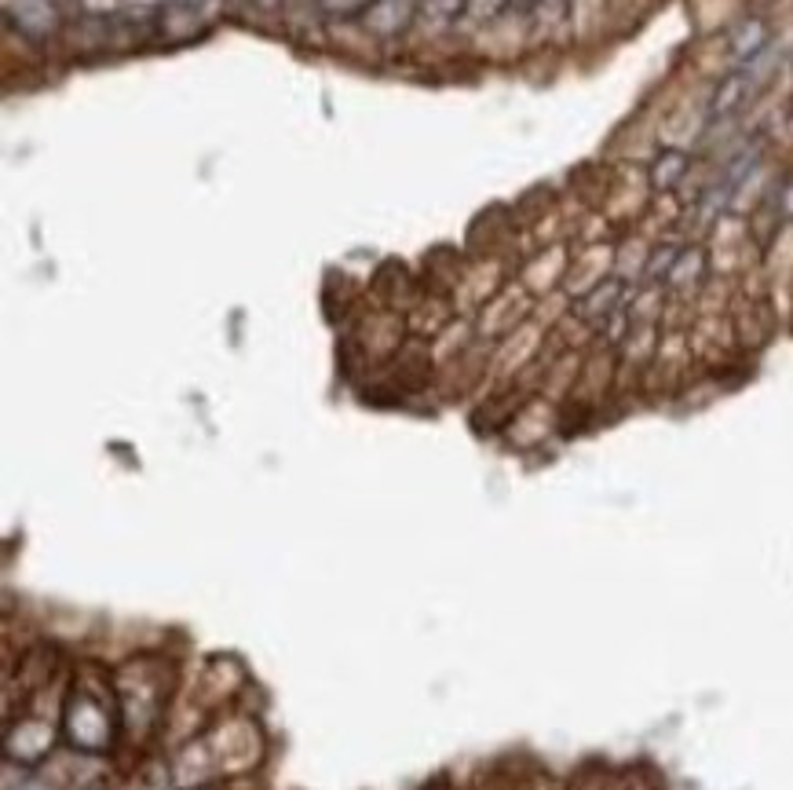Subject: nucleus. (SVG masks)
Here are the masks:
<instances>
[{
    "label": "nucleus",
    "mask_w": 793,
    "mask_h": 790,
    "mask_svg": "<svg viewBox=\"0 0 793 790\" xmlns=\"http://www.w3.org/2000/svg\"><path fill=\"white\" fill-rule=\"evenodd\" d=\"M66 725H70V739L81 750H103L110 743V721L99 710V703H88L85 695H77L74 703H70Z\"/></svg>",
    "instance_id": "1"
},
{
    "label": "nucleus",
    "mask_w": 793,
    "mask_h": 790,
    "mask_svg": "<svg viewBox=\"0 0 793 790\" xmlns=\"http://www.w3.org/2000/svg\"><path fill=\"white\" fill-rule=\"evenodd\" d=\"M8 15L26 37H33V41H41V37L59 30V11H55V4H48V0H11Z\"/></svg>",
    "instance_id": "2"
},
{
    "label": "nucleus",
    "mask_w": 793,
    "mask_h": 790,
    "mask_svg": "<svg viewBox=\"0 0 793 790\" xmlns=\"http://www.w3.org/2000/svg\"><path fill=\"white\" fill-rule=\"evenodd\" d=\"M413 8H417V0H373L362 15H366V26L373 33L388 37V33H399L413 19Z\"/></svg>",
    "instance_id": "3"
},
{
    "label": "nucleus",
    "mask_w": 793,
    "mask_h": 790,
    "mask_svg": "<svg viewBox=\"0 0 793 790\" xmlns=\"http://www.w3.org/2000/svg\"><path fill=\"white\" fill-rule=\"evenodd\" d=\"M567 271H571V260H567V253L556 246V249H549V253H541V257L530 264L527 286L534 289V293H549L556 282H567Z\"/></svg>",
    "instance_id": "4"
},
{
    "label": "nucleus",
    "mask_w": 793,
    "mask_h": 790,
    "mask_svg": "<svg viewBox=\"0 0 793 790\" xmlns=\"http://www.w3.org/2000/svg\"><path fill=\"white\" fill-rule=\"evenodd\" d=\"M768 26H764L761 19H742L735 30H731L728 37V52L739 59V63H750V59H757V55L768 48Z\"/></svg>",
    "instance_id": "5"
},
{
    "label": "nucleus",
    "mask_w": 793,
    "mask_h": 790,
    "mask_svg": "<svg viewBox=\"0 0 793 790\" xmlns=\"http://www.w3.org/2000/svg\"><path fill=\"white\" fill-rule=\"evenodd\" d=\"M688 176V154L677 147H669L658 154L655 169H651V187H658V191H673V187H680V180Z\"/></svg>",
    "instance_id": "6"
},
{
    "label": "nucleus",
    "mask_w": 793,
    "mask_h": 790,
    "mask_svg": "<svg viewBox=\"0 0 793 790\" xmlns=\"http://www.w3.org/2000/svg\"><path fill=\"white\" fill-rule=\"evenodd\" d=\"M746 92H750V81H746V74H742V70L728 74L717 85V96H713V103H709V114H713V118H728V114H735V110L742 107Z\"/></svg>",
    "instance_id": "7"
},
{
    "label": "nucleus",
    "mask_w": 793,
    "mask_h": 790,
    "mask_svg": "<svg viewBox=\"0 0 793 790\" xmlns=\"http://www.w3.org/2000/svg\"><path fill=\"white\" fill-rule=\"evenodd\" d=\"M775 205H779V216L783 224H793V172L779 183V194H775Z\"/></svg>",
    "instance_id": "8"
},
{
    "label": "nucleus",
    "mask_w": 793,
    "mask_h": 790,
    "mask_svg": "<svg viewBox=\"0 0 793 790\" xmlns=\"http://www.w3.org/2000/svg\"><path fill=\"white\" fill-rule=\"evenodd\" d=\"M373 0H322V8L340 11V15H355V11H366Z\"/></svg>",
    "instance_id": "9"
}]
</instances>
